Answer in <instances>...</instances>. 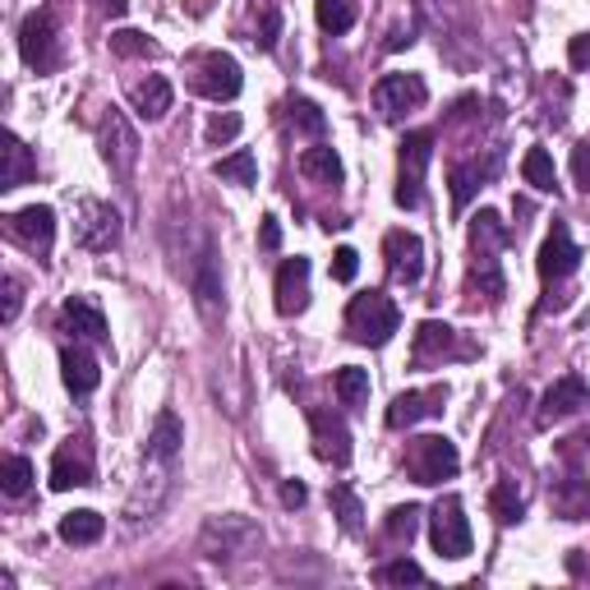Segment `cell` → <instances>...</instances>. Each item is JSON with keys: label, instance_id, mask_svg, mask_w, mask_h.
<instances>
[{"label": "cell", "instance_id": "cell-33", "mask_svg": "<svg viewBox=\"0 0 590 590\" xmlns=\"http://www.w3.org/2000/svg\"><path fill=\"white\" fill-rule=\"evenodd\" d=\"M314 14H319V29L332 33V37H342L355 29V0H314Z\"/></svg>", "mask_w": 590, "mask_h": 590}, {"label": "cell", "instance_id": "cell-28", "mask_svg": "<svg viewBox=\"0 0 590 590\" xmlns=\"http://www.w3.org/2000/svg\"><path fill=\"white\" fill-rule=\"evenodd\" d=\"M494 171H498V158H490L484 167H480V158H475V162H457V167H452V208H466L471 194H475L484 181H490Z\"/></svg>", "mask_w": 590, "mask_h": 590}, {"label": "cell", "instance_id": "cell-10", "mask_svg": "<svg viewBox=\"0 0 590 590\" xmlns=\"http://www.w3.org/2000/svg\"><path fill=\"white\" fill-rule=\"evenodd\" d=\"M74 240H79L84 249H93V254L116 249V240H120V213L111 208V203L84 199L79 203V222H74Z\"/></svg>", "mask_w": 590, "mask_h": 590}, {"label": "cell", "instance_id": "cell-17", "mask_svg": "<svg viewBox=\"0 0 590 590\" xmlns=\"http://www.w3.org/2000/svg\"><path fill=\"white\" fill-rule=\"evenodd\" d=\"M304 304H310V259H287L277 268V314H304Z\"/></svg>", "mask_w": 590, "mask_h": 590}, {"label": "cell", "instance_id": "cell-47", "mask_svg": "<svg viewBox=\"0 0 590 590\" xmlns=\"http://www.w3.org/2000/svg\"><path fill=\"white\" fill-rule=\"evenodd\" d=\"M277 29H281V14L277 10H264V29H259V37H254V42H259L264 51H272L277 46Z\"/></svg>", "mask_w": 590, "mask_h": 590}, {"label": "cell", "instance_id": "cell-22", "mask_svg": "<svg viewBox=\"0 0 590 590\" xmlns=\"http://www.w3.org/2000/svg\"><path fill=\"white\" fill-rule=\"evenodd\" d=\"M61 378H65V388H69L74 397H88L97 383H101V369H97V361H93V351H84L79 342L65 346V351H61Z\"/></svg>", "mask_w": 590, "mask_h": 590}, {"label": "cell", "instance_id": "cell-23", "mask_svg": "<svg viewBox=\"0 0 590 590\" xmlns=\"http://www.w3.org/2000/svg\"><path fill=\"white\" fill-rule=\"evenodd\" d=\"M549 503H554V512H558L562 522H586L590 517V480H581V475L554 480Z\"/></svg>", "mask_w": 590, "mask_h": 590}, {"label": "cell", "instance_id": "cell-19", "mask_svg": "<svg viewBox=\"0 0 590 590\" xmlns=\"http://www.w3.org/2000/svg\"><path fill=\"white\" fill-rule=\"evenodd\" d=\"M577 264H581V249L572 245L568 226L554 222L549 240L540 245V277H545V281H562V277H572V272H577Z\"/></svg>", "mask_w": 590, "mask_h": 590}, {"label": "cell", "instance_id": "cell-16", "mask_svg": "<svg viewBox=\"0 0 590 590\" xmlns=\"http://www.w3.org/2000/svg\"><path fill=\"white\" fill-rule=\"evenodd\" d=\"M310 429H314V452L328 466H346L351 461V429L342 416H328V410H310Z\"/></svg>", "mask_w": 590, "mask_h": 590}, {"label": "cell", "instance_id": "cell-35", "mask_svg": "<svg viewBox=\"0 0 590 590\" xmlns=\"http://www.w3.org/2000/svg\"><path fill=\"white\" fill-rule=\"evenodd\" d=\"M512 236H507V226H503V217L494 213V208H480L475 213V222H471V249H503Z\"/></svg>", "mask_w": 590, "mask_h": 590}, {"label": "cell", "instance_id": "cell-25", "mask_svg": "<svg viewBox=\"0 0 590 590\" xmlns=\"http://www.w3.org/2000/svg\"><path fill=\"white\" fill-rule=\"evenodd\" d=\"M107 535V517L93 507H79V512H65L61 517V540L65 545H97Z\"/></svg>", "mask_w": 590, "mask_h": 590}, {"label": "cell", "instance_id": "cell-21", "mask_svg": "<svg viewBox=\"0 0 590 590\" xmlns=\"http://www.w3.org/2000/svg\"><path fill=\"white\" fill-rule=\"evenodd\" d=\"M448 355H471V346H457V328L448 323H420L416 328V361L429 365V361H448Z\"/></svg>", "mask_w": 590, "mask_h": 590}, {"label": "cell", "instance_id": "cell-39", "mask_svg": "<svg viewBox=\"0 0 590 590\" xmlns=\"http://www.w3.org/2000/svg\"><path fill=\"white\" fill-rule=\"evenodd\" d=\"M0 490H6L10 498H23L33 490V461L29 457H6V471H0Z\"/></svg>", "mask_w": 590, "mask_h": 590}, {"label": "cell", "instance_id": "cell-49", "mask_svg": "<svg viewBox=\"0 0 590 590\" xmlns=\"http://www.w3.org/2000/svg\"><path fill=\"white\" fill-rule=\"evenodd\" d=\"M259 245L272 254V249H281V222L277 217H264V230H259Z\"/></svg>", "mask_w": 590, "mask_h": 590}, {"label": "cell", "instance_id": "cell-41", "mask_svg": "<svg viewBox=\"0 0 590 590\" xmlns=\"http://www.w3.org/2000/svg\"><path fill=\"white\" fill-rule=\"evenodd\" d=\"M378 581L383 586H420L425 568H420V562H410V558H393V562H383V568H378Z\"/></svg>", "mask_w": 590, "mask_h": 590}, {"label": "cell", "instance_id": "cell-11", "mask_svg": "<svg viewBox=\"0 0 590 590\" xmlns=\"http://www.w3.org/2000/svg\"><path fill=\"white\" fill-rule=\"evenodd\" d=\"M383 259H388V277L397 287H416L425 277V240L416 230H388L383 240Z\"/></svg>", "mask_w": 590, "mask_h": 590}, {"label": "cell", "instance_id": "cell-32", "mask_svg": "<svg viewBox=\"0 0 590 590\" xmlns=\"http://www.w3.org/2000/svg\"><path fill=\"white\" fill-rule=\"evenodd\" d=\"M213 175H217V181H226V185H245L249 190L254 181H259V162H254L249 148H240V152H230V158H217Z\"/></svg>", "mask_w": 590, "mask_h": 590}, {"label": "cell", "instance_id": "cell-8", "mask_svg": "<svg viewBox=\"0 0 590 590\" xmlns=\"http://www.w3.org/2000/svg\"><path fill=\"white\" fill-rule=\"evenodd\" d=\"M19 56L29 69L46 74V69H56L61 65V46H56V19H51V10L42 14H29L19 23Z\"/></svg>", "mask_w": 590, "mask_h": 590}, {"label": "cell", "instance_id": "cell-4", "mask_svg": "<svg viewBox=\"0 0 590 590\" xmlns=\"http://www.w3.org/2000/svg\"><path fill=\"white\" fill-rule=\"evenodd\" d=\"M171 484H175V461L171 457H152L143 452V475H139V490L130 494V503H125V517H130L135 526L139 522H152L162 512L167 494H171Z\"/></svg>", "mask_w": 590, "mask_h": 590}, {"label": "cell", "instance_id": "cell-20", "mask_svg": "<svg viewBox=\"0 0 590 590\" xmlns=\"http://www.w3.org/2000/svg\"><path fill=\"white\" fill-rule=\"evenodd\" d=\"M61 332H69V337H84V342H107L111 332H107V314L97 310L93 300L84 296H74L61 304Z\"/></svg>", "mask_w": 590, "mask_h": 590}, {"label": "cell", "instance_id": "cell-13", "mask_svg": "<svg viewBox=\"0 0 590 590\" xmlns=\"http://www.w3.org/2000/svg\"><path fill=\"white\" fill-rule=\"evenodd\" d=\"M581 406H590V388H586V383H581L577 374H568V378H558L554 388L545 393L540 410H535V425H540V429H549V425H558V420L577 416Z\"/></svg>", "mask_w": 590, "mask_h": 590}, {"label": "cell", "instance_id": "cell-6", "mask_svg": "<svg viewBox=\"0 0 590 590\" xmlns=\"http://www.w3.org/2000/svg\"><path fill=\"white\" fill-rule=\"evenodd\" d=\"M194 93H203L208 101H230V97H240L245 88V74L236 65V56H226V51H203V56H194Z\"/></svg>", "mask_w": 590, "mask_h": 590}, {"label": "cell", "instance_id": "cell-3", "mask_svg": "<svg viewBox=\"0 0 590 590\" xmlns=\"http://www.w3.org/2000/svg\"><path fill=\"white\" fill-rule=\"evenodd\" d=\"M429 158H433V135L429 130H416V135L401 139V152H397V194H393L397 208H420Z\"/></svg>", "mask_w": 590, "mask_h": 590}, {"label": "cell", "instance_id": "cell-43", "mask_svg": "<svg viewBox=\"0 0 590 590\" xmlns=\"http://www.w3.org/2000/svg\"><path fill=\"white\" fill-rule=\"evenodd\" d=\"M236 135H240V116H236V111H226V116H213V120H208V143H213V148H217V143H230Z\"/></svg>", "mask_w": 590, "mask_h": 590}, {"label": "cell", "instance_id": "cell-45", "mask_svg": "<svg viewBox=\"0 0 590 590\" xmlns=\"http://www.w3.org/2000/svg\"><path fill=\"white\" fill-rule=\"evenodd\" d=\"M572 181L590 194V139H581V143L572 148Z\"/></svg>", "mask_w": 590, "mask_h": 590}, {"label": "cell", "instance_id": "cell-29", "mask_svg": "<svg viewBox=\"0 0 590 590\" xmlns=\"http://www.w3.org/2000/svg\"><path fill=\"white\" fill-rule=\"evenodd\" d=\"M300 175H310V181H319V185H342L346 171H342V158L328 143H314V148L300 152Z\"/></svg>", "mask_w": 590, "mask_h": 590}, {"label": "cell", "instance_id": "cell-48", "mask_svg": "<svg viewBox=\"0 0 590 590\" xmlns=\"http://www.w3.org/2000/svg\"><path fill=\"white\" fill-rule=\"evenodd\" d=\"M568 61H572V69H590V37L568 42Z\"/></svg>", "mask_w": 590, "mask_h": 590}, {"label": "cell", "instance_id": "cell-14", "mask_svg": "<svg viewBox=\"0 0 590 590\" xmlns=\"http://www.w3.org/2000/svg\"><path fill=\"white\" fill-rule=\"evenodd\" d=\"M101 158H107L116 171H135V162H139V135L130 130V120H125L116 107L101 116Z\"/></svg>", "mask_w": 590, "mask_h": 590}, {"label": "cell", "instance_id": "cell-7", "mask_svg": "<svg viewBox=\"0 0 590 590\" xmlns=\"http://www.w3.org/2000/svg\"><path fill=\"white\" fill-rule=\"evenodd\" d=\"M429 535H433V549H439L443 558H466L471 554V522H466V512H461V498L457 494L433 503Z\"/></svg>", "mask_w": 590, "mask_h": 590}, {"label": "cell", "instance_id": "cell-37", "mask_svg": "<svg viewBox=\"0 0 590 590\" xmlns=\"http://www.w3.org/2000/svg\"><path fill=\"white\" fill-rule=\"evenodd\" d=\"M420 517H425V512H420L416 503L393 507V512H388V522H383V535H388L393 545H410V540H416V530H420Z\"/></svg>", "mask_w": 590, "mask_h": 590}, {"label": "cell", "instance_id": "cell-1", "mask_svg": "<svg viewBox=\"0 0 590 590\" xmlns=\"http://www.w3.org/2000/svg\"><path fill=\"white\" fill-rule=\"evenodd\" d=\"M397 328H401V314H397V304L383 296V291L351 296V304H346V332H351V342H361V346H388Z\"/></svg>", "mask_w": 590, "mask_h": 590}, {"label": "cell", "instance_id": "cell-52", "mask_svg": "<svg viewBox=\"0 0 590 590\" xmlns=\"http://www.w3.org/2000/svg\"><path fill=\"white\" fill-rule=\"evenodd\" d=\"M125 10H130V6H125V0H107V14H116V19H120Z\"/></svg>", "mask_w": 590, "mask_h": 590}, {"label": "cell", "instance_id": "cell-15", "mask_svg": "<svg viewBox=\"0 0 590 590\" xmlns=\"http://www.w3.org/2000/svg\"><path fill=\"white\" fill-rule=\"evenodd\" d=\"M10 222V236L23 245V249H33V254H46L51 240H56V213L46 208V203H33V208H19Z\"/></svg>", "mask_w": 590, "mask_h": 590}, {"label": "cell", "instance_id": "cell-34", "mask_svg": "<svg viewBox=\"0 0 590 590\" xmlns=\"http://www.w3.org/2000/svg\"><path fill=\"white\" fill-rule=\"evenodd\" d=\"M332 393L342 397V406L361 410V406L369 401V369H361V365H346V369H337V378H332Z\"/></svg>", "mask_w": 590, "mask_h": 590}, {"label": "cell", "instance_id": "cell-30", "mask_svg": "<svg viewBox=\"0 0 590 590\" xmlns=\"http://www.w3.org/2000/svg\"><path fill=\"white\" fill-rule=\"evenodd\" d=\"M181 443H185V429H181V420H175V410H162L158 420H152V433H148V443H143V452H152V457H181Z\"/></svg>", "mask_w": 590, "mask_h": 590}, {"label": "cell", "instance_id": "cell-44", "mask_svg": "<svg viewBox=\"0 0 590 590\" xmlns=\"http://www.w3.org/2000/svg\"><path fill=\"white\" fill-rule=\"evenodd\" d=\"M355 272H361V254H355L351 245H342L337 254H332V277H337V281H355Z\"/></svg>", "mask_w": 590, "mask_h": 590}, {"label": "cell", "instance_id": "cell-51", "mask_svg": "<svg viewBox=\"0 0 590 590\" xmlns=\"http://www.w3.org/2000/svg\"><path fill=\"white\" fill-rule=\"evenodd\" d=\"M410 42H416V29H410V23H406V29H393V33H388V51H401V46H410Z\"/></svg>", "mask_w": 590, "mask_h": 590}, {"label": "cell", "instance_id": "cell-5", "mask_svg": "<svg viewBox=\"0 0 590 590\" xmlns=\"http://www.w3.org/2000/svg\"><path fill=\"white\" fill-rule=\"evenodd\" d=\"M406 471L416 484H443L461 471V452L452 439H443V433H425V439L410 443L406 452Z\"/></svg>", "mask_w": 590, "mask_h": 590}, {"label": "cell", "instance_id": "cell-18", "mask_svg": "<svg viewBox=\"0 0 590 590\" xmlns=\"http://www.w3.org/2000/svg\"><path fill=\"white\" fill-rule=\"evenodd\" d=\"M448 401V388H420V393H401L393 406H388V429H410V425H420L429 416H439Z\"/></svg>", "mask_w": 590, "mask_h": 590}, {"label": "cell", "instance_id": "cell-42", "mask_svg": "<svg viewBox=\"0 0 590 590\" xmlns=\"http://www.w3.org/2000/svg\"><path fill=\"white\" fill-rule=\"evenodd\" d=\"M111 51L116 56H152V42L135 29H125V33H111Z\"/></svg>", "mask_w": 590, "mask_h": 590}, {"label": "cell", "instance_id": "cell-26", "mask_svg": "<svg viewBox=\"0 0 590 590\" xmlns=\"http://www.w3.org/2000/svg\"><path fill=\"white\" fill-rule=\"evenodd\" d=\"M471 287H475L484 300H490V304L503 300L507 281H503V268H498V254H494V249H475V259H471Z\"/></svg>", "mask_w": 590, "mask_h": 590}, {"label": "cell", "instance_id": "cell-40", "mask_svg": "<svg viewBox=\"0 0 590 590\" xmlns=\"http://www.w3.org/2000/svg\"><path fill=\"white\" fill-rule=\"evenodd\" d=\"M291 125H296L300 135H310V139H323V130H328V116L314 107L310 97H296V101H291Z\"/></svg>", "mask_w": 590, "mask_h": 590}, {"label": "cell", "instance_id": "cell-12", "mask_svg": "<svg viewBox=\"0 0 590 590\" xmlns=\"http://www.w3.org/2000/svg\"><path fill=\"white\" fill-rule=\"evenodd\" d=\"M84 484H93V448L84 439H69L51 457V490L65 494V490H84Z\"/></svg>", "mask_w": 590, "mask_h": 590}, {"label": "cell", "instance_id": "cell-27", "mask_svg": "<svg viewBox=\"0 0 590 590\" xmlns=\"http://www.w3.org/2000/svg\"><path fill=\"white\" fill-rule=\"evenodd\" d=\"M37 175V162L29 143H23L19 135H6V171H0V190H19L23 181H33Z\"/></svg>", "mask_w": 590, "mask_h": 590}, {"label": "cell", "instance_id": "cell-2", "mask_svg": "<svg viewBox=\"0 0 590 590\" xmlns=\"http://www.w3.org/2000/svg\"><path fill=\"white\" fill-rule=\"evenodd\" d=\"M264 540V530L254 526L249 517H236V512H226V517H208L199 530V554L213 558V562H230V558H245L254 554Z\"/></svg>", "mask_w": 590, "mask_h": 590}, {"label": "cell", "instance_id": "cell-31", "mask_svg": "<svg viewBox=\"0 0 590 590\" xmlns=\"http://www.w3.org/2000/svg\"><path fill=\"white\" fill-rule=\"evenodd\" d=\"M490 512H494V517L503 522V526H512V522H522L526 517V490H522V484L517 480H498L494 484V490H490Z\"/></svg>", "mask_w": 590, "mask_h": 590}, {"label": "cell", "instance_id": "cell-36", "mask_svg": "<svg viewBox=\"0 0 590 590\" xmlns=\"http://www.w3.org/2000/svg\"><path fill=\"white\" fill-rule=\"evenodd\" d=\"M328 503H332V512H337V522H342V530L346 535H361V517H365V512H361V498H355V490H351V484H332V490H328Z\"/></svg>", "mask_w": 590, "mask_h": 590}, {"label": "cell", "instance_id": "cell-50", "mask_svg": "<svg viewBox=\"0 0 590 590\" xmlns=\"http://www.w3.org/2000/svg\"><path fill=\"white\" fill-rule=\"evenodd\" d=\"M304 498H310V494H304L300 480H287V484H281V503H287V507H300Z\"/></svg>", "mask_w": 590, "mask_h": 590}, {"label": "cell", "instance_id": "cell-46", "mask_svg": "<svg viewBox=\"0 0 590 590\" xmlns=\"http://www.w3.org/2000/svg\"><path fill=\"white\" fill-rule=\"evenodd\" d=\"M19 300H23L19 277H6V310H0V319H6V323H14V319H19Z\"/></svg>", "mask_w": 590, "mask_h": 590}, {"label": "cell", "instance_id": "cell-9", "mask_svg": "<svg viewBox=\"0 0 590 590\" xmlns=\"http://www.w3.org/2000/svg\"><path fill=\"white\" fill-rule=\"evenodd\" d=\"M425 97H429V88H425L420 74H383L374 84V107L383 120H401L406 111L425 107Z\"/></svg>", "mask_w": 590, "mask_h": 590}, {"label": "cell", "instance_id": "cell-38", "mask_svg": "<svg viewBox=\"0 0 590 590\" xmlns=\"http://www.w3.org/2000/svg\"><path fill=\"white\" fill-rule=\"evenodd\" d=\"M522 175H526V185H535V190H545V194H554V185H558V175H554V158L545 148H530L526 158H522Z\"/></svg>", "mask_w": 590, "mask_h": 590}, {"label": "cell", "instance_id": "cell-24", "mask_svg": "<svg viewBox=\"0 0 590 590\" xmlns=\"http://www.w3.org/2000/svg\"><path fill=\"white\" fill-rule=\"evenodd\" d=\"M171 84L162 79V74H148V79L130 84V107L143 116V120H162L171 111Z\"/></svg>", "mask_w": 590, "mask_h": 590}]
</instances>
